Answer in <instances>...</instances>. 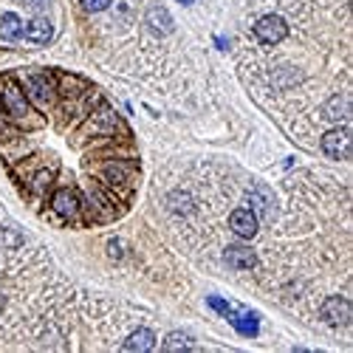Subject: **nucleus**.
I'll return each instance as SVG.
<instances>
[{
    "instance_id": "obj_5",
    "label": "nucleus",
    "mask_w": 353,
    "mask_h": 353,
    "mask_svg": "<svg viewBox=\"0 0 353 353\" xmlns=\"http://www.w3.org/2000/svg\"><path fill=\"white\" fill-rule=\"evenodd\" d=\"M322 319L334 328H345L353 319V308L345 297H331V300H325V305H322Z\"/></svg>"
},
{
    "instance_id": "obj_24",
    "label": "nucleus",
    "mask_w": 353,
    "mask_h": 353,
    "mask_svg": "<svg viewBox=\"0 0 353 353\" xmlns=\"http://www.w3.org/2000/svg\"><path fill=\"white\" fill-rule=\"evenodd\" d=\"M179 3H184V6H190V3H195V0H179Z\"/></svg>"
},
{
    "instance_id": "obj_2",
    "label": "nucleus",
    "mask_w": 353,
    "mask_h": 353,
    "mask_svg": "<svg viewBox=\"0 0 353 353\" xmlns=\"http://www.w3.org/2000/svg\"><path fill=\"white\" fill-rule=\"evenodd\" d=\"M26 94H28V99H32L37 108H48L54 102V97H57L54 82L46 74H28L26 77Z\"/></svg>"
},
{
    "instance_id": "obj_4",
    "label": "nucleus",
    "mask_w": 353,
    "mask_h": 353,
    "mask_svg": "<svg viewBox=\"0 0 353 353\" xmlns=\"http://www.w3.org/2000/svg\"><path fill=\"white\" fill-rule=\"evenodd\" d=\"M3 108H6V113L12 116V119H17V122H23L28 116V97L23 94V88L17 82H6L3 85Z\"/></svg>"
},
{
    "instance_id": "obj_7",
    "label": "nucleus",
    "mask_w": 353,
    "mask_h": 353,
    "mask_svg": "<svg viewBox=\"0 0 353 353\" xmlns=\"http://www.w3.org/2000/svg\"><path fill=\"white\" fill-rule=\"evenodd\" d=\"M51 207L60 218H77L82 212V203H79V195L74 190H57L54 198H51Z\"/></svg>"
},
{
    "instance_id": "obj_21",
    "label": "nucleus",
    "mask_w": 353,
    "mask_h": 353,
    "mask_svg": "<svg viewBox=\"0 0 353 353\" xmlns=\"http://www.w3.org/2000/svg\"><path fill=\"white\" fill-rule=\"evenodd\" d=\"M79 3H82L85 12H102V9L110 6V0H79Z\"/></svg>"
},
{
    "instance_id": "obj_17",
    "label": "nucleus",
    "mask_w": 353,
    "mask_h": 353,
    "mask_svg": "<svg viewBox=\"0 0 353 353\" xmlns=\"http://www.w3.org/2000/svg\"><path fill=\"white\" fill-rule=\"evenodd\" d=\"M167 207H170L172 212H179V215H190V212H192V198L184 195V192H172L170 201H167Z\"/></svg>"
},
{
    "instance_id": "obj_19",
    "label": "nucleus",
    "mask_w": 353,
    "mask_h": 353,
    "mask_svg": "<svg viewBox=\"0 0 353 353\" xmlns=\"http://www.w3.org/2000/svg\"><path fill=\"white\" fill-rule=\"evenodd\" d=\"M249 203H252V212H269L272 210V198H269V192H263V190H252L249 192Z\"/></svg>"
},
{
    "instance_id": "obj_18",
    "label": "nucleus",
    "mask_w": 353,
    "mask_h": 353,
    "mask_svg": "<svg viewBox=\"0 0 353 353\" xmlns=\"http://www.w3.org/2000/svg\"><path fill=\"white\" fill-rule=\"evenodd\" d=\"M179 347H195V339L181 334V331H172L167 339H164V350H179Z\"/></svg>"
},
{
    "instance_id": "obj_22",
    "label": "nucleus",
    "mask_w": 353,
    "mask_h": 353,
    "mask_svg": "<svg viewBox=\"0 0 353 353\" xmlns=\"http://www.w3.org/2000/svg\"><path fill=\"white\" fill-rule=\"evenodd\" d=\"M207 303H210V305H212V308H215L218 314H223V316H226V314L232 311V308H229V303H226V300H221V297H210Z\"/></svg>"
},
{
    "instance_id": "obj_23",
    "label": "nucleus",
    "mask_w": 353,
    "mask_h": 353,
    "mask_svg": "<svg viewBox=\"0 0 353 353\" xmlns=\"http://www.w3.org/2000/svg\"><path fill=\"white\" fill-rule=\"evenodd\" d=\"M26 3L32 6V9H48V6H51V0H26Z\"/></svg>"
},
{
    "instance_id": "obj_8",
    "label": "nucleus",
    "mask_w": 353,
    "mask_h": 353,
    "mask_svg": "<svg viewBox=\"0 0 353 353\" xmlns=\"http://www.w3.org/2000/svg\"><path fill=\"white\" fill-rule=\"evenodd\" d=\"M26 40L28 43H34V46H46V43H51V37H54V26H51V20L48 17H34L32 23L26 26Z\"/></svg>"
},
{
    "instance_id": "obj_6",
    "label": "nucleus",
    "mask_w": 353,
    "mask_h": 353,
    "mask_svg": "<svg viewBox=\"0 0 353 353\" xmlns=\"http://www.w3.org/2000/svg\"><path fill=\"white\" fill-rule=\"evenodd\" d=\"M229 226H232V232L238 234V238H243V241H252L254 234H257V215H254L252 210L241 207V210H234V212H232V218H229Z\"/></svg>"
},
{
    "instance_id": "obj_12",
    "label": "nucleus",
    "mask_w": 353,
    "mask_h": 353,
    "mask_svg": "<svg viewBox=\"0 0 353 353\" xmlns=\"http://www.w3.org/2000/svg\"><path fill=\"white\" fill-rule=\"evenodd\" d=\"M226 316H229V322H232V325L238 328L243 336H257L260 322H257V316H254L252 311H229Z\"/></svg>"
},
{
    "instance_id": "obj_25",
    "label": "nucleus",
    "mask_w": 353,
    "mask_h": 353,
    "mask_svg": "<svg viewBox=\"0 0 353 353\" xmlns=\"http://www.w3.org/2000/svg\"><path fill=\"white\" fill-rule=\"evenodd\" d=\"M0 308H3V294H0Z\"/></svg>"
},
{
    "instance_id": "obj_13",
    "label": "nucleus",
    "mask_w": 353,
    "mask_h": 353,
    "mask_svg": "<svg viewBox=\"0 0 353 353\" xmlns=\"http://www.w3.org/2000/svg\"><path fill=\"white\" fill-rule=\"evenodd\" d=\"M125 350H136V353H144V350H153L156 347V336H153V331L150 328H139V331H133L128 339H125V345H122Z\"/></svg>"
},
{
    "instance_id": "obj_14",
    "label": "nucleus",
    "mask_w": 353,
    "mask_h": 353,
    "mask_svg": "<svg viewBox=\"0 0 353 353\" xmlns=\"http://www.w3.org/2000/svg\"><path fill=\"white\" fill-rule=\"evenodd\" d=\"M102 179H105L108 184H113V187H128V181H130V167H128V164H105Z\"/></svg>"
},
{
    "instance_id": "obj_1",
    "label": "nucleus",
    "mask_w": 353,
    "mask_h": 353,
    "mask_svg": "<svg viewBox=\"0 0 353 353\" xmlns=\"http://www.w3.org/2000/svg\"><path fill=\"white\" fill-rule=\"evenodd\" d=\"M285 34H288V23L280 14H266V17H260L254 23V37L260 43H266V46H274V43L285 40Z\"/></svg>"
},
{
    "instance_id": "obj_3",
    "label": "nucleus",
    "mask_w": 353,
    "mask_h": 353,
    "mask_svg": "<svg viewBox=\"0 0 353 353\" xmlns=\"http://www.w3.org/2000/svg\"><path fill=\"white\" fill-rule=\"evenodd\" d=\"M350 144H353V139H350L347 128H334L322 136V150H325V156L339 159V161L350 159Z\"/></svg>"
},
{
    "instance_id": "obj_16",
    "label": "nucleus",
    "mask_w": 353,
    "mask_h": 353,
    "mask_svg": "<svg viewBox=\"0 0 353 353\" xmlns=\"http://www.w3.org/2000/svg\"><path fill=\"white\" fill-rule=\"evenodd\" d=\"M23 23H20V17L17 14H3L0 17V37H6V40H17V37H23Z\"/></svg>"
},
{
    "instance_id": "obj_10",
    "label": "nucleus",
    "mask_w": 353,
    "mask_h": 353,
    "mask_svg": "<svg viewBox=\"0 0 353 353\" xmlns=\"http://www.w3.org/2000/svg\"><path fill=\"white\" fill-rule=\"evenodd\" d=\"M144 23H147V28H150L156 37H167V34L172 32V17H170V12L161 9V6H156V9L147 12Z\"/></svg>"
},
{
    "instance_id": "obj_15",
    "label": "nucleus",
    "mask_w": 353,
    "mask_h": 353,
    "mask_svg": "<svg viewBox=\"0 0 353 353\" xmlns=\"http://www.w3.org/2000/svg\"><path fill=\"white\" fill-rule=\"evenodd\" d=\"M325 116L331 122H347L350 119V102H347V97H334L325 105Z\"/></svg>"
},
{
    "instance_id": "obj_11",
    "label": "nucleus",
    "mask_w": 353,
    "mask_h": 353,
    "mask_svg": "<svg viewBox=\"0 0 353 353\" xmlns=\"http://www.w3.org/2000/svg\"><path fill=\"white\" fill-rule=\"evenodd\" d=\"M88 130H94V133H113V130H119V116H116L110 108H99L94 113L91 125H88Z\"/></svg>"
},
{
    "instance_id": "obj_20",
    "label": "nucleus",
    "mask_w": 353,
    "mask_h": 353,
    "mask_svg": "<svg viewBox=\"0 0 353 353\" xmlns=\"http://www.w3.org/2000/svg\"><path fill=\"white\" fill-rule=\"evenodd\" d=\"M20 243V234L14 229H0V246H17Z\"/></svg>"
},
{
    "instance_id": "obj_9",
    "label": "nucleus",
    "mask_w": 353,
    "mask_h": 353,
    "mask_svg": "<svg viewBox=\"0 0 353 353\" xmlns=\"http://www.w3.org/2000/svg\"><path fill=\"white\" fill-rule=\"evenodd\" d=\"M223 260L232 269H254L257 266V254L249 246H229L223 252Z\"/></svg>"
}]
</instances>
